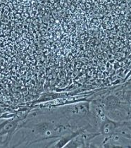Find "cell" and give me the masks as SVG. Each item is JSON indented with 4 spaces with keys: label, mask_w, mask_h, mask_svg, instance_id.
<instances>
[{
    "label": "cell",
    "mask_w": 131,
    "mask_h": 148,
    "mask_svg": "<svg viewBox=\"0 0 131 148\" xmlns=\"http://www.w3.org/2000/svg\"><path fill=\"white\" fill-rule=\"evenodd\" d=\"M90 111V103L80 102L61 107L59 114L68 121L77 120L85 118Z\"/></svg>",
    "instance_id": "1"
},
{
    "label": "cell",
    "mask_w": 131,
    "mask_h": 148,
    "mask_svg": "<svg viewBox=\"0 0 131 148\" xmlns=\"http://www.w3.org/2000/svg\"><path fill=\"white\" fill-rule=\"evenodd\" d=\"M100 123L99 125V133L100 136H104L109 137L114 134L116 129L124 123L123 122H118L109 119L106 114L102 116L99 118Z\"/></svg>",
    "instance_id": "2"
},
{
    "label": "cell",
    "mask_w": 131,
    "mask_h": 148,
    "mask_svg": "<svg viewBox=\"0 0 131 148\" xmlns=\"http://www.w3.org/2000/svg\"><path fill=\"white\" fill-rule=\"evenodd\" d=\"M103 104L104 111H108L119 107L121 105V102L116 95H111L105 97Z\"/></svg>",
    "instance_id": "3"
}]
</instances>
